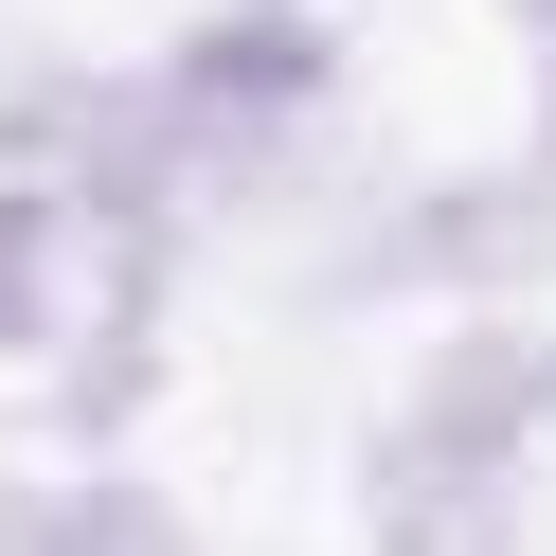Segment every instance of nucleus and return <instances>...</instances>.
I'll list each match as a JSON object with an SVG mask.
<instances>
[{
	"label": "nucleus",
	"mask_w": 556,
	"mask_h": 556,
	"mask_svg": "<svg viewBox=\"0 0 556 556\" xmlns=\"http://www.w3.org/2000/svg\"><path fill=\"white\" fill-rule=\"evenodd\" d=\"M288 109H324V37H305L288 0H233V18H198L180 73H162V144H180V180H233V162L288 144Z\"/></svg>",
	"instance_id": "nucleus-1"
},
{
	"label": "nucleus",
	"mask_w": 556,
	"mask_h": 556,
	"mask_svg": "<svg viewBox=\"0 0 556 556\" xmlns=\"http://www.w3.org/2000/svg\"><path fill=\"white\" fill-rule=\"evenodd\" d=\"M539 269H556V162H520V180H431L359 252V288H539Z\"/></svg>",
	"instance_id": "nucleus-2"
},
{
	"label": "nucleus",
	"mask_w": 556,
	"mask_h": 556,
	"mask_svg": "<svg viewBox=\"0 0 556 556\" xmlns=\"http://www.w3.org/2000/svg\"><path fill=\"white\" fill-rule=\"evenodd\" d=\"M377 556H520L503 520V467H448V448H377Z\"/></svg>",
	"instance_id": "nucleus-3"
},
{
	"label": "nucleus",
	"mask_w": 556,
	"mask_h": 556,
	"mask_svg": "<svg viewBox=\"0 0 556 556\" xmlns=\"http://www.w3.org/2000/svg\"><path fill=\"white\" fill-rule=\"evenodd\" d=\"M73 324V198H0V359Z\"/></svg>",
	"instance_id": "nucleus-4"
},
{
	"label": "nucleus",
	"mask_w": 556,
	"mask_h": 556,
	"mask_svg": "<svg viewBox=\"0 0 556 556\" xmlns=\"http://www.w3.org/2000/svg\"><path fill=\"white\" fill-rule=\"evenodd\" d=\"M0 556H180L144 484H73V503H0Z\"/></svg>",
	"instance_id": "nucleus-5"
}]
</instances>
